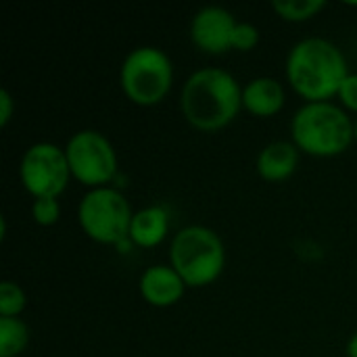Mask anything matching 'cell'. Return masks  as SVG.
<instances>
[{
    "instance_id": "6da1fadb",
    "label": "cell",
    "mask_w": 357,
    "mask_h": 357,
    "mask_svg": "<svg viewBox=\"0 0 357 357\" xmlns=\"http://www.w3.org/2000/svg\"><path fill=\"white\" fill-rule=\"evenodd\" d=\"M184 119L201 132H218L230 126L243 109V88L236 77L218 67L195 71L180 94Z\"/></svg>"
},
{
    "instance_id": "7a4b0ae2",
    "label": "cell",
    "mask_w": 357,
    "mask_h": 357,
    "mask_svg": "<svg viewBox=\"0 0 357 357\" xmlns=\"http://www.w3.org/2000/svg\"><path fill=\"white\" fill-rule=\"evenodd\" d=\"M349 73L345 54L326 38H305L287 56V79L307 102H328Z\"/></svg>"
},
{
    "instance_id": "3957f363",
    "label": "cell",
    "mask_w": 357,
    "mask_h": 357,
    "mask_svg": "<svg viewBox=\"0 0 357 357\" xmlns=\"http://www.w3.org/2000/svg\"><path fill=\"white\" fill-rule=\"evenodd\" d=\"M293 144L312 157L343 155L356 140L351 117L335 102H305L291 121Z\"/></svg>"
},
{
    "instance_id": "277c9868",
    "label": "cell",
    "mask_w": 357,
    "mask_h": 357,
    "mask_svg": "<svg viewBox=\"0 0 357 357\" xmlns=\"http://www.w3.org/2000/svg\"><path fill=\"white\" fill-rule=\"evenodd\" d=\"M169 266L182 276L186 287L201 289L215 282L226 266L222 238L207 226L182 228L169 247Z\"/></svg>"
},
{
    "instance_id": "5b68a950",
    "label": "cell",
    "mask_w": 357,
    "mask_h": 357,
    "mask_svg": "<svg viewBox=\"0 0 357 357\" xmlns=\"http://www.w3.org/2000/svg\"><path fill=\"white\" fill-rule=\"evenodd\" d=\"M119 84L128 100L138 107L159 105L172 90V59L157 46H138L121 63Z\"/></svg>"
},
{
    "instance_id": "8992f818",
    "label": "cell",
    "mask_w": 357,
    "mask_h": 357,
    "mask_svg": "<svg viewBox=\"0 0 357 357\" xmlns=\"http://www.w3.org/2000/svg\"><path fill=\"white\" fill-rule=\"evenodd\" d=\"M132 218L134 213L128 199L111 186L86 192L77 205V222L84 234L100 245H119L126 238L130 241Z\"/></svg>"
},
{
    "instance_id": "52a82bcc",
    "label": "cell",
    "mask_w": 357,
    "mask_h": 357,
    "mask_svg": "<svg viewBox=\"0 0 357 357\" xmlns=\"http://www.w3.org/2000/svg\"><path fill=\"white\" fill-rule=\"evenodd\" d=\"M71 178L90 190L107 186L117 174V153L111 140L96 130L75 132L65 146Z\"/></svg>"
},
{
    "instance_id": "ba28073f",
    "label": "cell",
    "mask_w": 357,
    "mask_h": 357,
    "mask_svg": "<svg viewBox=\"0 0 357 357\" xmlns=\"http://www.w3.org/2000/svg\"><path fill=\"white\" fill-rule=\"evenodd\" d=\"M19 178L23 188L33 197H52L59 199V195L65 192L71 169L67 163L65 149H59L50 142H38L31 144L19 165Z\"/></svg>"
},
{
    "instance_id": "9c48e42d",
    "label": "cell",
    "mask_w": 357,
    "mask_h": 357,
    "mask_svg": "<svg viewBox=\"0 0 357 357\" xmlns=\"http://www.w3.org/2000/svg\"><path fill=\"white\" fill-rule=\"evenodd\" d=\"M234 15L224 6H203L190 21L192 44L209 54H224L232 50V33L236 27Z\"/></svg>"
},
{
    "instance_id": "30bf717a",
    "label": "cell",
    "mask_w": 357,
    "mask_h": 357,
    "mask_svg": "<svg viewBox=\"0 0 357 357\" xmlns=\"http://www.w3.org/2000/svg\"><path fill=\"white\" fill-rule=\"evenodd\" d=\"M186 291V282L172 266H151L140 276V295L153 307L176 305Z\"/></svg>"
},
{
    "instance_id": "8fae6325",
    "label": "cell",
    "mask_w": 357,
    "mask_h": 357,
    "mask_svg": "<svg viewBox=\"0 0 357 357\" xmlns=\"http://www.w3.org/2000/svg\"><path fill=\"white\" fill-rule=\"evenodd\" d=\"M287 102L284 86L274 77H255L243 88V109L255 117H274Z\"/></svg>"
},
{
    "instance_id": "7c38bea8",
    "label": "cell",
    "mask_w": 357,
    "mask_h": 357,
    "mask_svg": "<svg viewBox=\"0 0 357 357\" xmlns=\"http://www.w3.org/2000/svg\"><path fill=\"white\" fill-rule=\"evenodd\" d=\"M299 149L293 142L276 140L261 149L257 155V174L266 182L289 180L299 165Z\"/></svg>"
},
{
    "instance_id": "4fadbf2b",
    "label": "cell",
    "mask_w": 357,
    "mask_h": 357,
    "mask_svg": "<svg viewBox=\"0 0 357 357\" xmlns=\"http://www.w3.org/2000/svg\"><path fill=\"white\" fill-rule=\"evenodd\" d=\"M169 230V215L161 205H149L134 213L130 226V241L140 249L161 245Z\"/></svg>"
},
{
    "instance_id": "5bb4252c",
    "label": "cell",
    "mask_w": 357,
    "mask_h": 357,
    "mask_svg": "<svg viewBox=\"0 0 357 357\" xmlns=\"http://www.w3.org/2000/svg\"><path fill=\"white\" fill-rule=\"evenodd\" d=\"M29 343V328L21 318H0V357H17Z\"/></svg>"
},
{
    "instance_id": "9a60e30c",
    "label": "cell",
    "mask_w": 357,
    "mask_h": 357,
    "mask_svg": "<svg viewBox=\"0 0 357 357\" xmlns=\"http://www.w3.org/2000/svg\"><path fill=\"white\" fill-rule=\"evenodd\" d=\"M272 8L284 21L301 23L318 17L326 8V0H274Z\"/></svg>"
},
{
    "instance_id": "2e32d148",
    "label": "cell",
    "mask_w": 357,
    "mask_h": 357,
    "mask_svg": "<svg viewBox=\"0 0 357 357\" xmlns=\"http://www.w3.org/2000/svg\"><path fill=\"white\" fill-rule=\"evenodd\" d=\"M25 293L13 280L0 282V318H19L25 310Z\"/></svg>"
},
{
    "instance_id": "e0dca14e",
    "label": "cell",
    "mask_w": 357,
    "mask_h": 357,
    "mask_svg": "<svg viewBox=\"0 0 357 357\" xmlns=\"http://www.w3.org/2000/svg\"><path fill=\"white\" fill-rule=\"evenodd\" d=\"M31 218L38 226H54L61 218V205L59 199L52 197H42V199H33L31 205Z\"/></svg>"
},
{
    "instance_id": "ac0fdd59",
    "label": "cell",
    "mask_w": 357,
    "mask_h": 357,
    "mask_svg": "<svg viewBox=\"0 0 357 357\" xmlns=\"http://www.w3.org/2000/svg\"><path fill=\"white\" fill-rule=\"evenodd\" d=\"M259 44V29L253 23L238 21L232 33V48L238 52H249Z\"/></svg>"
},
{
    "instance_id": "d6986e66",
    "label": "cell",
    "mask_w": 357,
    "mask_h": 357,
    "mask_svg": "<svg viewBox=\"0 0 357 357\" xmlns=\"http://www.w3.org/2000/svg\"><path fill=\"white\" fill-rule=\"evenodd\" d=\"M339 100L343 102L345 109L357 113V73H349L345 77V82L341 84V90H339Z\"/></svg>"
},
{
    "instance_id": "ffe728a7",
    "label": "cell",
    "mask_w": 357,
    "mask_h": 357,
    "mask_svg": "<svg viewBox=\"0 0 357 357\" xmlns=\"http://www.w3.org/2000/svg\"><path fill=\"white\" fill-rule=\"evenodd\" d=\"M15 113V100L8 90H0V128H6Z\"/></svg>"
},
{
    "instance_id": "44dd1931",
    "label": "cell",
    "mask_w": 357,
    "mask_h": 357,
    "mask_svg": "<svg viewBox=\"0 0 357 357\" xmlns=\"http://www.w3.org/2000/svg\"><path fill=\"white\" fill-rule=\"evenodd\" d=\"M347 357H357V333L347 343Z\"/></svg>"
},
{
    "instance_id": "7402d4cb",
    "label": "cell",
    "mask_w": 357,
    "mask_h": 357,
    "mask_svg": "<svg viewBox=\"0 0 357 357\" xmlns=\"http://www.w3.org/2000/svg\"><path fill=\"white\" fill-rule=\"evenodd\" d=\"M354 128H356V142H357V119L354 121Z\"/></svg>"
}]
</instances>
